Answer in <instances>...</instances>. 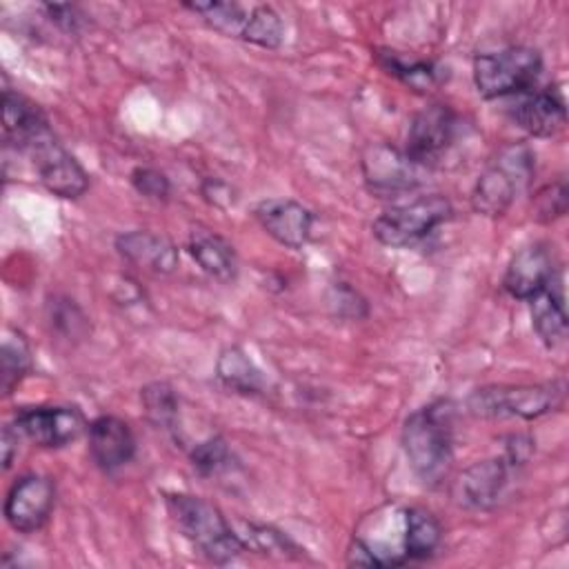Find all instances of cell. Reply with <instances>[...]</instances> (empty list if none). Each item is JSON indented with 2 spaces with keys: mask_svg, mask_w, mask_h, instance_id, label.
Instances as JSON below:
<instances>
[{
  "mask_svg": "<svg viewBox=\"0 0 569 569\" xmlns=\"http://www.w3.org/2000/svg\"><path fill=\"white\" fill-rule=\"evenodd\" d=\"M31 369V349L22 331L4 329L0 347V391L9 396Z\"/></svg>",
  "mask_w": 569,
  "mask_h": 569,
  "instance_id": "obj_23",
  "label": "cell"
},
{
  "mask_svg": "<svg viewBox=\"0 0 569 569\" xmlns=\"http://www.w3.org/2000/svg\"><path fill=\"white\" fill-rule=\"evenodd\" d=\"M193 13H200L216 31L227 33V36H238L242 33V27L247 22V9H242L236 2H196V4H184Z\"/></svg>",
  "mask_w": 569,
  "mask_h": 569,
  "instance_id": "obj_28",
  "label": "cell"
},
{
  "mask_svg": "<svg viewBox=\"0 0 569 569\" xmlns=\"http://www.w3.org/2000/svg\"><path fill=\"white\" fill-rule=\"evenodd\" d=\"M511 469L516 465L507 456L473 462L453 482L456 502L471 511L493 509L507 491Z\"/></svg>",
  "mask_w": 569,
  "mask_h": 569,
  "instance_id": "obj_11",
  "label": "cell"
},
{
  "mask_svg": "<svg viewBox=\"0 0 569 569\" xmlns=\"http://www.w3.org/2000/svg\"><path fill=\"white\" fill-rule=\"evenodd\" d=\"M533 176V153L527 144H507L496 160L480 173L471 191L473 211L498 218L502 216L516 193L527 187Z\"/></svg>",
  "mask_w": 569,
  "mask_h": 569,
  "instance_id": "obj_6",
  "label": "cell"
},
{
  "mask_svg": "<svg viewBox=\"0 0 569 569\" xmlns=\"http://www.w3.org/2000/svg\"><path fill=\"white\" fill-rule=\"evenodd\" d=\"M378 62L385 67L387 73L400 78L405 84H409L416 91H429L442 82V69L433 62H407L393 51L378 53Z\"/></svg>",
  "mask_w": 569,
  "mask_h": 569,
  "instance_id": "obj_25",
  "label": "cell"
},
{
  "mask_svg": "<svg viewBox=\"0 0 569 569\" xmlns=\"http://www.w3.org/2000/svg\"><path fill=\"white\" fill-rule=\"evenodd\" d=\"M542 71V58L531 47H507L480 53L473 60V84L482 98L520 96L529 91Z\"/></svg>",
  "mask_w": 569,
  "mask_h": 569,
  "instance_id": "obj_7",
  "label": "cell"
},
{
  "mask_svg": "<svg viewBox=\"0 0 569 569\" xmlns=\"http://www.w3.org/2000/svg\"><path fill=\"white\" fill-rule=\"evenodd\" d=\"M456 113L447 104H429L411 118L405 151L420 164L438 160L456 136Z\"/></svg>",
  "mask_w": 569,
  "mask_h": 569,
  "instance_id": "obj_13",
  "label": "cell"
},
{
  "mask_svg": "<svg viewBox=\"0 0 569 569\" xmlns=\"http://www.w3.org/2000/svg\"><path fill=\"white\" fill-rule=\"evenodd\" d=\"M216 373L224 387L238 393H260L264 387L260 369L240 347H227L220 351Z\"/></svg>",
  "mask_w": 569,
  "mask_h": 569,
  "instance_id": "obj_21",
  "label": "cell"
},
{
  "mask_svg": "<svg viewBox=\"0 0 569 569\" xmlns=\"http://www.w3.org/2000/svg\"><path fill=\"white\" fill-rule=\"evenodd\" d=\"M240 38L264 49H276L284 38L282 20L273 7L258 4L247 11V22L242 27Z\"/></svg>",
  "mask_w": 569,
  "mask_h": 569,
  "instance_id": "obj_26",
  "label": "cell"
},
{
  "mask_svg": "<svg viewBox=\"0 0 569 569\" xmlns=\"http://www.w3.org/2000/svg\"><path fill=\"white\" fill-rule=\"evenodd\" d=\"M49 318L51 325L64 336V338H82L89 329L87 318L82 316V311L73 305V300H64V298H56L49 302Z\"/></svg>",
  "mask_w": 569,
  "mask_h": 569,
  "instance_id": "obj_30",
  "label": "cell"
},
{
  "mask_svg": "<svg viewBox=\"0 0 569 569\" xmlns=\"http://www.w3.org/2000/svg\"><path fill=\"white\" fill-rule=\"evenodd\" d=\"M87 427L84 416L76 407H29L16 416L18 433L49 449L78 440Z\"/></svg>",
  "mask_w": 569,
  "mask_h": 569,
  "instance_id": "obj_12",
  "label": "cell"
},
{
  "mask_svg": "<svg viewBox=\"0 0 569 569\" xmlns=\"http://www.w3.org/2000/svg\"><path fill=\"white\" fill-rule=\"evenodd\" d=\"M405 516H407L405 545H407L409 562L429 558L442 540L440 522L431 511L422 507H405Z\"/></svg>",
  "mask_w": 569,
  "mask_h": 569,
  "instance_id": "obj_22",
  "label": "cell"
},
{
  "mask_svg": "<svg viewBox=\"0 0 569 569\" xmlns=\"http://www.w3.org/2000/svg\"><path fill=\"white\" fill-rule=\"evenodd\" d=\"M18 429L13 431L9 425L2 429V467L9 469L11 462H13V451L18 449Z\"/></svg>",
  "mask_w": 569,
  "mask_h": 569,
  "instance_id": "obj_34",
  "label": "cell"
},
{
  "mask_svg": "<svg viewBox=\"0 0 569 569\" xmlns=\"http://www.w3.org/2000/svg\"><path fill=\"white\" fill-rule=\"evenodd\" d=\"M362 176L369 191L378 196H398L418 189L425 182L427 167L416 162L405 149L387 142H373L360 158Z\"/></svg>",
  "mask_w": 569,
  "mask_h": 569,
  "instance_id": "obj_9",
  "label": "cell"
},
{
  "mask_svg": "<svg viewBox=\"0 0 569 569\" xmlns=\"http://www.w3.org/2000/svg\"><path fill=\"white\" fill-rule=\"evenodd\" d=\"M164 502L182 536L209 560L224 565L247 551L236 529L211 502L189 493H167Z\"/></svg>",
  "mask_w": 569,
  "mask_h": 569,
  "instance_id": "obj_2",
  "label": "cell"
},
{
  "mask_svg": "<svg viewBox=\"0 0 569 569\" xmlns=\"http://www.w3.org/2000/svg\"><path fill=\"white\" fill-rule=\"evenodd\" d=\"M144 413L151 425L164 431L178 429V398L167 382H151L140 391Z\"/></svg>",
  "mask_w": 569,
  "mask_h": 569,
  "instance_id": "obj_27",
  "label": "cell"
},
{
  "mask_svg": "<svg viewBox=\"0 0 569 569\" xmlns=\"http://www.w3.org/2000/svg\"><path fill=\"white\" fill-rule=\"evenodd\" d=\"M44 11L64 31H76L80 24V13L71 4H44Z\"/></svg>",
  "mask_w": 569,
  "mask_h": 569,
  "instance_id": "obj_33",
  "label": "cell"
},
{
  "mask_svg": "<svg viewBox=\"0 0 569 569\" xmlns=\"http://www.w3.org/2000/svg\"><path fill=\"white\" fill-rule=\"evenodd\" d=\"M231 462V451L222 438H209L200 445L193 447L191 451V465L202 473V476H216L224 471Z\"/></svg>",
  "mask_w": 569,
  "mask_h": 569,
  "instance_id": "obj_29",
  "label": "cell"
},
{
  "mask_svg": "<svg viewBox=\"0 0 569 569\" xmlns=\"http://www.w3.org/2000/svg\"><path fill=\"white\" fill-rule=\"evenodd\" d=\"M567 182L565 180H556L547 187H542L536 193L533 200V209H536V218L542 222H549L558 216H562L567 211Z\"/></svg>",
  "mask_w": 569,
  "mask_h": 569,
  "instance_id": "obj_31",
  "label": "cell"
},
{
  "mask_svg": "<svg viewBox=\"0 0 569 569\" xmlns=\"http://www.w3.org/2000/svg\"><path fill=\"white\" fill-rule=\"evenodd\" d=\"M260 227L280 244L289 249H300L307 244L313 227V213L289 198H269L253 209Z\"/></svg>",
  "mask_w": 569,
  "mask_h": 569,
  "instance_id": "obj_14",
  "label": "cell"
},
{
  "mask_svg": "<svg viewBox=\"0 0 569 569\" xmlns=\"http://www.w3.org/2000/svg\"><path fill=\"white\" fill-rule=\"evenodd\" d=\"M89 453L102 471L124 467L136 453V438L131 427L116 416H100L89 422Z\"/></svg>",
  "mask_w": 569,
  "mask_h": 569,
  "instance_id": "obj_16",
  "label": "cell"
},
{
  "mask_svg": "<svg viewBox=\"0 0 569 569\" xmlns=\"http://www.w3.org/2000/svg\"><path fill=\"white\" fill-rule=\"evenodd\" d=\"M187 249L207 276H211L220 282H231L236 278L238 256H236L233 247L222 236H218L209 229H193L189 236Z\"/></svg>",
  "mask_w": 569,
  "mask_h": 569,
  "instance_id": "obj_19",
  "label": "cell"
},
{
  "mask_svg": "<svg viewBox=\"0 0 569 569\" xmlns=\"http://www.w3.org/2000/svg\"><path fill=\"white\" fill-rule=\"evenodd\" d=\"M407 516L405 507L385 505L365 516L349 545V565L362 567H400L409 562L407 545Z\"/></svg>",
  "mask_w": 569,
  "mask_h": 569,
  "instance_id": "obj_4",
  "label": "cell"
},
{
  "mask_svg": "<svg viewBox=\"0 0 569 569\" xmlns=\"http://www.w3.org/2000/svg\"><path fill=\"white\" fill-rule=\"evenodd\" d=\"M11 147L27 153L38 180L60 198H78L89 187V176L80 162L58 142L49 122L42 120L18 138Z\"/></svg>",
  "mask_w": 569,
  "mask_h": 569,
  "instance_id": "obj_3",
  "label": "cell"
},
{
  "mask_svg": "<svg viewBox=\"0 0 569 569\" xmlns=\"http://www.w3.org/2000/svg\"><path fill=\"white\" fill-rule=\"evenodd\" d=\"M131 184L136 187V191L144 198H151V200H167L171 187H169V180L164 173L156 171V169H149V167H138L133 169L131 173Z\"/></svg>",
  "mask_w": 569,
  "mask_h": 569,
  "instance_id": "obj_32",
  "label": "cell"
},
{
  "mask_svg": "<svg viewBox=\"0 0 569 569\" xmlns=\"http://www.w3.org/2000/svg\"><path fill=\"white\" fill-rule=\"evenodd\" d=\"M451 213V202L440 193H431L382 211L373 220L371 231L376 240L387 247H409L447 222Z\"/></svg>",
  "mask_w": 569,
  "mask_h": 569,
  "instance_id": "obj_8",
  "label": "cell"
},
{
  "mask_svg": "<svg viewBox=\"0 0 569 569\" xmlns=\"http://www.w3.org/2000/svg\"><path fill=\"white\" fill-rule=\"evenodd\" d=\"M116 249L129 264L149 273L164 276L178 267L176 244L169 238L147 229L120 233L116 238Z\"/></svg>",
  "mask_w": 569,
  "mask_h": 569,
  "instance_id": "obj_18",
  "label": "cell"
},
{
  "mask_svg": "<svg viewBox=\"0 0 569 569\" xmlns=\"http://www.w3.org/2000/svg\"><path fill=\"white\" fill-rule=\"evenodd\" d=\"M240 542L244 549L262 553V556H276V558H298L300 547L284 536L282 531L269 527V525H256V522H240V529H236Z\"/></svg>",
  "mask_w": 569,
  "mask_h": 569,
  "instance_id": "obj_24",
  "label": "cell"
},
{
  "mask_svg": "<svg viewBox=\"0 0 569 569\" xmlns=\"http://www.w3.org/2000/svg\"><path fill=\"white\" fill-rule=\"evenodd\" d=\"M513 122L536 138H551L567 122V109L560 91H525L511 107Z\"/></svg>",
  "mask_w": 569,
  "mask_h": 569,
  "instance_id": "obj_17",
  "label": "cell"
},
{
  "mask_svg": "<svg viewBox=\"0 0 569 569\" xmlns=\"http://www.w3.org/2000/svg\"><path fill=\"white\" fill-rule=\"evenodd\" d=\"M56 502V485L40 473H27L18 478L4 498V518L11 529L20 533L38 531Z\"/></svg>",
  "mask_w": 569,
  "mask_h": 569,
  "instance_id": "obj_10",
  "label": "cell"
},
{
  "mask_svg": "<svg viewBox=\"0 0 569 569\" xmlns=\"http://www.w3.org/2000/svg\"><path fill=\"white\" fill-rule=\"evenodd\" d=\"M402 449L413 473L425 485H438L453 458V409L449 400H436L413 411L402 425Z\"/></svg>",
  "mask_w": 569,
  "mask_h": 569,
  "instance_id": "obj_1",
  "label": "cell"
},
{
  "mask_svg": "<svg viewBox=\"0 0 569 569\" xmlns=\"http://www.w3.org/2000/svg\"><path fill=\"white\" fill-rule=\"evenodd\" d=\"M553 253L545 244L522 247L509 262L502 287L520 300H529L556 280Z\"/></svg>",
  "mask_w": 569,
  "mask_h": 569,
  "instance_id": "obj_15",
  "label": "cell"
},
{
  "mask_svg": "<svg viewBox=\"0 0 569 569\" xmlns=\"http://www.w3.org/2000/svg\"><path fill=\"white\" fill-rule=\"evenodd\" d=\"M565 402V380L542 385H493L471 393L469 409L480 418L533 420L560 409Z\"/></svg>",
  "mask_w": 569,
  "mask_h": 569,
  "instance_id": "obj_5",
  "label": "cell"
},
{
  "mask_svg": "<svg viewBox=\"0 0 569 569\" xmlns=\"http://www.w3.org/2000/svg\"><path fill=\"white\" fill-rule=\"evenodd\" d=\"M529 311H531V325L538 333V338L547 347H558L567 338V311H565V298L560 280L556 278L549 287H545L540 293L529 298Z\"/></svg>",
  "mask_w": 569,
  "mask_h": 569,
  "instance_id": "obj_20",
  "label": "cell"
}]
</instances>
